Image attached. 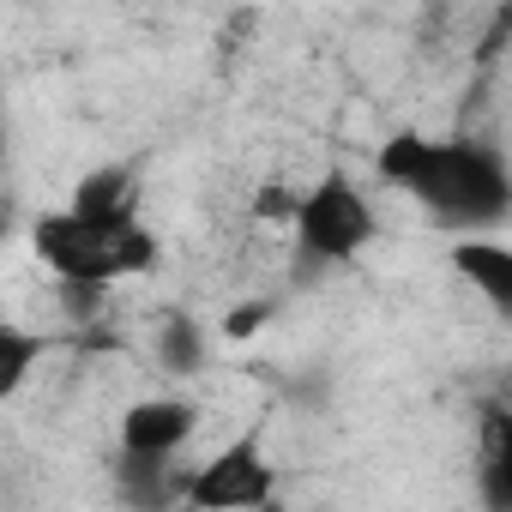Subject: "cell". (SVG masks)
Wrapping results in <instances>:
<instances>
[{
  "instance_id": "8fae6325",
  "label": "cell",
  "mask_w": 512,
  "mask_h": 512,
  "mask_svg": "<svg viewBox=\"0 0 512 512\" xmlns=\"http://www.w3.org/2000/svg\"><path fill=\"white\" fill-rule=\"evenodd\" d=\"M37 356H43V338H31L25 326H0V404L25 386V374L37 368Z\"/></svg>"
},
{
  "instance_id": "52a82bcc",
  "label": "cell",
  "mask_w": 512,
  "mask_h": 512,
  "mask_svg": "<svg viewBox=\"0 0 512 512\" xmlns=\"http://www.w3.org/2000/svg\"><path fill=\"white\" fill-rule=\"evenodd\" d=\"M452 272L494 308V314H512V247L506 241H482V235H458L446 247Z\"/></svg>"
},
{
  "instance_id": "5b68a950",
  "label": "cell",
  "mask_w": 512,
  "mask_h": 512,
  "mask_svg": "<svg viewBox=\"0 0 512 512\" xmlns=\"http://www.w3.org/2000/svg\"><path fill=\"white\" fill-rule=\"evenodd\" d=\"M193 434H199V404L187 392H157V398H139L121 410L115 446L127 458H181Z\"/></svg>"
},
{
  "instance_id": "ba28073f",
  "label": "cell",
  "mask_w": 512,
  "mask_h": 512,
  "mask_svg": "<svg viewBox=\"0 0 512 512\" xmlns=\"http://www.w3.org/2000/svg\"><path fill=\"white\" fill-rule=\"evenodd\" d=\"M67 211L79 217H139V169L133 163H103L73 181Z\"/></svg>"
},
{
  "instance_id": "5bb4252c",
  "label": "cell",
  "mask_w": 512,
  "mask_h": 512,
  "mask_svg": "<svg viewBox=\"0 0 512 512\" xmlns=\"http://www.w3.org/2000/svg\"><path fill=\"white\" fill-rule=\"evenodd\" d=\"M103 296H109V290H97V284H61V308H67L73 320H91V314L103 308Z\"/></svg>"
},
{
  "instance_id": "7c38bea8",
  "label": "cell",
  "mask_w": 512,
  "mask_h": 512,
  "mask_svg": "<svg viewBox=\"0 0 512 512\" xmlns=\"http://www.w3.org/2000/svg\"><path fill=\"white\" fill-rule=\"evenodd\" d=\"M296 205H302V193L296 187H284V181H266L260 193H253V223H296Z\"/></svg>"
},
{
  "instance_id": "6da1fadb",
  "label": "cell",
  "mask_w": 512,
  "mask_h": 512,
  "mask_svg": "<svg viewBox=\"0 0 512 512\" xmlns=\"http://www.w3.org/2000/svg\"><path fill=\"white\" fill-rule=\"evenodd\" d=\"M380 181L410 193L440 229L476 235L506 223L512 211V169L482 139H428V133H392L374 157Z\"/></svg>"
},
{
  "instance_id": "4fadbf2b",
  "label": "cell",
  "mask_w": 512,
  "mask_h": 512,
  "mask_svg": "<svg viewBox=\"0 0 512 512\" xmlns=\"http://www.w3.org/2000/svg\"><path fill=\"white\" fill-rule=\"evenodd\" d=\"M272 314H278V302H272V296H253V302H241V308H229V314H223V338H229V344H247L253 332L272 320Z\"/></svg>"
},
{
  "instance_id": "8992f818",
  "label": "cell",
  "mask_w": 512,
  "mask_h": 512,
  "mask_svg": "<svg viewBox=\"0 0 512 512\" xmlns=\"http://www.w3.org/2000/svg\"><path fill=\"white\" fill-rule=\"evenodd\" d=\"M187 494L181 458H127L115 452V500L127 512H169Z\"/></svg>"
},
{
  "instance_id": "3957f363",
  "label": "cell",
  "mask_w": 512,
  "mask_h": 512,
  "mask_svg": "<svg viewBox=\"0 0 512 512\" xmlns=\"http://www.w3.org/2000/svg\"><path fill=\"white\" fill-rule=\"evenodd\" d=\"M290 235H296V284H314L332 266L362 260L368 241L380 235V217L350 169H320V181L302 187Z\"/></svg>"
},
{
  "instance_id": "277c9868",
  "label": "cell",
  "mask_w": 512,
  "mask_h": 512,
  "mask_svg": "<svg viewBox=\"0 0 512 512\" xmlns=\"http://www.w3.org/2000/svg\"><path fill=\"white\" fill-rule=\"evenodd\" d=\"M278 494V458L266 452L260 428L223 440L205 464L187 470V512H266Z\"/></svg>"
},
{
  "instance_id": "30bf717a",
  "label": "cell",
  "mask_w": 512,
  "mask_h": 512,
  "mask_svg": "<svg viewBox=\"0 0 512 512\" xmlns=\"http://www.w3.org/2000/svg\"><path fill=\"white\" fill-rule=\"evenodd\" d=\"M482 494L488 512H512V440H506V416H488V440H482Z\"/></svg>"
},
{
  "instance_id": "7a4b0ae2",
  "label": "cell",
  "mask_w": 512,
  "mask_h": 512,
  "mask_svg": "<svg viewBox=\"0 0 512 512\" xmlns=\"http://www.w3.org/2000/svg\"><path fill=\"white\" fill-rule=\"evenodd\" d=\"M31 253L55 272V284H121L145 278L163 260V241L145 217H79V211H43L31 223Z\"/></svg>"
},
{
  "instance_id": "9c48e42d",
  "label": "cell",
  "mask_w": 512,
  "mask_h": 512,
  "mask_svg": "<svg viewBox=\"0 0 512 512\" xmlns=\"http://www.w3.org/2000/svg\"><path fill=\"white\" fill-rule=\"evenodd\" d=\"M205 356H211L205 326L193 314H163V326H157V368L175 374V380H193L205 368Z\"/></svg>"
}]
</instances>
